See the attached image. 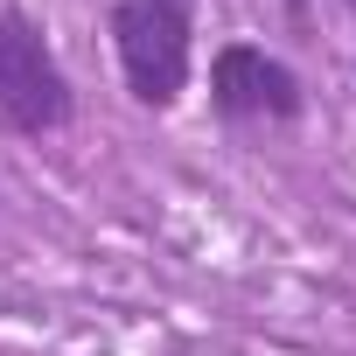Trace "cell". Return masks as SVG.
Masks as SVG:
<instances>
[{
  "instance_id": "cell-2",
  "label": "cell",
  "mask_w": 356,
  "mask_h": 356,
  "mask_svg": "<svg viewBox=\"0 0 356 356\" xmlns=\"http://www.w3.org/2000/svg\"><path fill=\"white\" fill-rule=\"evenodd\" d=\"M70 77L35 29L29 8H0V126L22 140H49L70 126Z\"/></svg>"
},
{
  "instance_id": "cell-1",
  "label": "cell",
  "mask_w": 356,
  "mask_h": 356,
  "mask_svg": "<svg viewBox=\"0 0 356 356\" xmlns=\"http://www.w3.org/2000/svg\"><path fill=\"white\" fill-rule=\"evenodd\" d=\"M112 49L133 105L175 112L196 63V0H112Z\"/></svg>"
},
{
  "instance_id": "cell-3",
  "label": "cell",
  "mask_w": 356,
  "mask_h": 356,
  "mask_svg": "<svg viewBox=\"0 0 356 356\" xmlns=\"http://www.w3.org/2000/svg\"><path fill=\"white\" fill-rule=\"evenodd\" d=\"M210 105H217L224 126H300L307 91L259 42H224L210 56Z\"/></svg>"
},
{
  "instance_id": "cell-4",
  "label": "cell",
  "mask_w": 356,
  "mask_h": 356,
  "mask_svg": "<svg viewBox=\"0 0 356 356\" xmlns=\"http://www.w3.org/2000/svg\"><path fill=\"white\" fill-rule=\"evenodd\" d=\"M342 8H349V15H356V0H342Z\"/></svg>"
}]
</instances>
